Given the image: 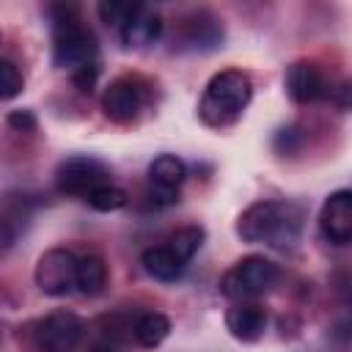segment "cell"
I'll return each mask as SVG.
<instances>
[{"label": "cell", "mask_w": 352, "mask_h": 352, "mask_svg": "<svg viewBox=\"0 0 352 352\" xmlns=\"http://www.w3.org/2000/svg\"><path fill=\"white\" fill-rule=\"evenodd\" d=\"M275 283H278V267L270 258L245 256L226 270V275L220 278V292L234 302H245L267 294Z\"/></svg>", "instance_id": "4"}, {"label": "cell", "mask_w": 352, "mask_h": 352, "mask_svg": "<svg viewBox=\"0 0 352 352\" xmlns=\"http://www.w3.org/2000/svg\"><path fill=\"white\" fill-rule=\"evenodd\" d=\"M302 214L286 201H256L236 217V236L250 245L292 248L300 236Z\"/></svg>", "instance_id": "1"}, {"label": "cell", "mask_w": 352, "mask_h": 352, "mask_svg": "<svg viewBox=\"0 0 352 352\" xmlns=\"http://www.w3.org/2000/svg\"><path fill=\"white\" fill-rule=\"evenodd\" d=\"M140 261H143V270L154 280H176L182 275V270H184V261L168 245H157V248L143 250Z\"/></svg>", "instance_id": "15"}, {"label": "cell", "mask_w": 352, "mask_h": 352, "mask_svg": "<svg viewBox=\"0 0 352 352\" xmlns=\"http://www.w3.org/2000/svg\"><path fill=\"white\" fill-rule=\"evenodd\" d=\"M88 352H118V349H116V346L107 341V344H96V346H91Z\"/></svg>", "instance_id": "25"}, {"label": "cell", "mask_w": 352, "mask_h": 352, "mask_svg": "<svg viewBox=\"0 0 352 352\" xmlns=\"http://www.w3.org/2000/svg\"><path fill=\"white\" fill-rule=\"evenodd\" d=\"M146 104V85L138 74H121L110 80L102 94V110L113 124H132Z\"/></svg>", "instance_id": "8"}, {"label": "cell", "mask_w": 352, "mask_h": 352, "mask_svg": "<svg viewBox=\"0 0 352 352\" xmlns=\"http://www.w3.org/2000/svg\"><path fill=\"white\" fill-rule=\"evenodd\" d=\"M135 6H138V3H99L96 11H99V16H102L104 25H116V28L121 30V25L132 16Z\"/></svg>", "instance_id": "21"}, {"label": "cell", "mask_w": 352, "mask_h": 352, "mask_svg": "<svg viewBox=\"0 0 352 352\" xmlns=\"http://www.w3.org/2000/svg\"><path fill=\"white\" fill-rule=\"evenodd\" d=\"M107 286V264L96 253H85L77 261V292L85 297L102 294Z\"/></svg>", "instance_id": "16"}, {"label": "cell", "mask_w": 352, "mask_h": 352, "mask_svg": "<svg viewBox=\"0 0 352 352\" xmlns=\"http://www.w3.org/2000/svg\"><path fill=\"white\" fill-rule=\"evenodd\" d=\"M297 140H300V132H297L294 126H289V129H280V132H278V138H275V146H278L280 151H294Z\"/></svg>", "instance_id": "24"}, {"label": "cell", "mask_w": 352, "mask_h": 352, "mask_svg": "<svg viewBox=\"0 0 352 352\" xmlns=\"http://www.w3.org/2000/svg\"><path fill=\"white\" fill-rule=\"evenodd\" d=\"M22 88H25L22 72L16 69V63H14L11 58H3V60H0V96L8 102V99H14V96H19Z\"/></svg>", "instance_id": "20"}, {"label": "cell", "mask_w": 352, "mask_h": 352, "mask_svg": "<svg viewBox=\"0 0 352 352\" xmlns=\"http://www.w3.org/2000/svg\"><path fill=\"white\" fill-rule=\"evenodd\" d=\"M85 324L72 311H52L33 322L30 344L36 352H74L82 341Z\"/></svg>", "instance_id": "5"}, {"label": "cell", "mask_w": 352, "mask_h": 352, "mask_svg": "<svg viewBox=\"0 0 352 352\" xmlns=\"http://www.w3.org/2000/svg\"><path fill=\"white\" fill-rule=\"evenodd\" d=\"M179 41L187 50L209 52L223 44V25L212 11H192L179 25Z\"/></svg>", "instance_id": "12"}, {"label": "cell", "mask_w": 352, "mask_h": 352, "mask_svg": "<svg viewBox=\"0 0 352 352\" xmlns=\"http://www.w3.org/2000/svg\"><path fill=\"white\" fill-rule=\"evenodd\" d=\"M187 179V165L176 154H160L148 165V184L154 204H176L179 187Z\"/></svg>", "instance_id": "10"}, {"label": "cell", "mask_w": 352, "mask_h": 352, "mask_svg": "<svg viewBox=\"0 0 352 352\" xmlns=\"http://www.w3.org/2000/svg\"><path fill=\"white\" fill-rule=\"evenodd\" d=\"M283 85H286V94L297 104H311V102H319L322 96H327V80L314 60H294L286 69Z\"/></svg>", "instance_id": "11"}, {"label": "cell", "mask_w": 352, "mask_h": 352, "mask_svg": "<svg viewBox=\"0 0 352 352\" xmlns=\"http://www.w3.org/2000/svg\"><path fill=\"white\" fill-rule=\"evenodd\" d=\"M162 33V16L151 6H135L132 16L121 25V41L126 47H146L154 44Z\"/></svg>", "instance_id": "14"}, {"label": "cell", "mask_w": 352, "mask_h": 352, "mask_svg": "<svg viewBox=\"0 0 352 352\" xmlns=\"http://www.w3.org/2000/svg\"><path fill=\"white\" fill-rule=\"evenodd\" d=\"M267 308L256 300H245V302H234L228 311H226V327L234 338L245 341V344H253L264 336L267 330Z\"/></svg>", "instance_id": "13"}, {"label": "cell", "mask_w": 352, "mask_h": 352, "mask_svg": "<svg viewBox=\"0 0 352 352\" xmlns=\"http://www.w3.org/2000/svg\"><path fill=\"white\" fill-rule=\"evenodd\" d=\"M6 121H8V126H14L16 132H33V129H36V116H33L30 110H11V113L6 116Z\"/></svg>", "instance_id": "23"}, {"label": "cell", "mask_w": 352, "mask_h": 352, "mask_svg": "<svg viewBox=\"0 0 352 352\" xmlns=\"http://www.w3.org/2000/svg\"><path fill=\"white\" fill-rule=\"evenodd\" d=\"M96 212H118L126 206V192L116 184H102L99 190H94L88 198H85Z\"/></svg>", "instance_id": "19"}, {"label": "cell", "mask_w": 352, "mask_h": 352, "mask_svg": "<svg viewBox=\"0 0 352 352\" xmlns=\"http://www.w3.org/2000/svg\"><path fill=\"white\" fill-rule=\"evenodd\" d=\"M52 63L72 74L88 63H96V36L82 25L72 6L52 8Z\"/></svg>", "instance_id": "3"}, {"label": "cell", "mask_w": 352, "mask_h": 352, "mask_svg": "<svg viewBox=\"0 0 352 352\" xmlns=\"http://www.w3.org/2000/svg\"><path fill=\"white\" fill-rule=\"evenodd\" d=\"M77 261L69 248H50L38 256L33 280L47 297H66L77 289Z\"/></svg>", "instance_id": "7"}, {"label": "cell", "mask_w": 352, "mask_h": 352, "mask_svg": "<svg viewBox=\"0 0 352 352\" xmlns=\"http://www.w3.org/2000/svg\"><path fill=\"white\" fill-rule=\"evenodd\" d=\"M96 77H99V63H88V66H82V69H77V72L72 74V82H74L80 91L91 94L94 85H96Z\"/></svg>", "instance_id": "22"}, {"label": "cell", "mask_w": 352, "mask_h": 352, "mask_svg": "<svg viewBox=\"0 0 352 352\" xmlns=\"http://www.w3.org/2000/svg\"><path fill=\"white\" fill-rule=\"evenodd\" d=\"M250 99H253V82L248 72L223 69L206 82L198 104V116L206 126L223 129V126H231L248 110Z\"/></svg>", "instance_id": "2"}, {"label": "cell", "mask_w": 352, "mask_h": 352, "mask_svg": "<svg viewBox=\"0 0 352 352\" xmlns=\"http://www.w3.org/2000/svg\"><path fill=\"white\" fill-rule=\"evenodd\" d=\"M322 236L333 245L352 242V190H336L324 198L319 212Z\"/></svg>", "instance_id": "9"}, {"label": "cell", "mask_w": 352, "mask_h": 352, "mask_svg": "<svg viewBox=\"0 0 352 352\" xmlns=\"http://www.w3.org/2000/svg\"><path fill=\"white\" fill-rule=\"evenodd\" d=\"M132 336H135V341L140 346H148V349L160 346L170 336V319L165 314H160V311H146V314H140L135 319Z\"/></svg>", "instance_id": "17"}, {"label": "cell", "mask_w": 352, "mask_h": 352, "mask_svg": "<svg viewBox=\"0 0 352 352\" xmlns=\"http://www.w3.org/2000/svg\"><path fill=\"white\" fill-rule=\"evenodd\" d=\"M102 184H110V170L104 162H99L96 157L88 154H74L60 160V165L55 168V187L63 195H77V198H88L94 190H99Z\"/></svg>", "instance_id": "6"}, {"label": "cell", "mask_w": 352, "mask_h": 352, "mask_svg": "<svg viewBox=\"0 0 352 352\" xmlns=\"http://www.w3.org/2000/svg\"><path fill=\"white\" fill-rule=\"evenodd\" d=\"M204 228L201 226H184V228H179V231H173L170 234V239H168V248L187 264L195 253H198V248L204 245Z\"/></svg>", "instance_id": "18"}]
</instances>
